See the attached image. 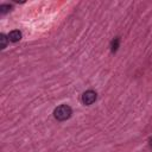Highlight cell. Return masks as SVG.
Wrapping results in <instances>:
<instances>
[{"label":"cell","instance_id":"cell-6","mask_svg":"<svg viewBox=\"0 0 152 152\" xmlns=\"http://www.w3.org/2000/svg\"><path fill=\"white\" fill-rule=\"evenodd\" d=\"M10 10H11V6H10V5H1V6H0V13H1V14L7 13Z\"/></svg>","mask_w":152,"mask_h":152},{"label":"cell","instance_id":"cell-3","mask_svg":"<svg viewBox=\"0 0 152 152\" xmlns=\"http://www.w3.org/2000/svg\"><path fill=\"white\" fill-rule=\"evenodd\" d=\"M8 40L10 42H12V43H17V42H19L20 39H21V32L19 31V30H13V31H11L10 33H8Z\"/></svg>","mask_w":152,"mask_h":152},{"label":"cell","instance_id":"cell-4","mask_svg":"<svg viewBox=\"0 0 152 152\" xmlns=\"http://www.w3.org/2000/svg\"><path fill=\"white\" fill-rule=\"evenodd\" d=\"M119 44H120V38H119V37H115V38L112 40V43H110V50H112V52H115V51L118 50Z\"/></svg>","mask_w":152,"mask_h":152},{"label":"cell","instance_id":"cell-1","mask_svg":"<svg viewBox=\"0 0 152 152\" xmlns=\"http://www.w3.org/2000/svg\"><path fill=\"white\" fill-rule=\"evenodd\" d=\"M72 114V109L70 106L68 104H61L58 106L55 110H53V116L56 120L58 121H64V120H68Z\"/></svg>","mask_w":152,"mask_h":152},{"label":"cell","instance_id":"cell-7","mask_svg":"<svg viewBox=\"0 0 152 152\" xmlns=\"http://www.w3.org/2000/svg\"><path fill=\"white\" fill-rule=\"evenodd\" d=\"M150 147H151V148H152V138H151V139H150Z\"/></svg>","mask_w":152,"mask_h":152},{"label":"cell","instance_id":"cell-2","mask_svg":"<svg viewBox=\"0 0 152 152\" xmlns=\"http://www.w3.org/2000/svg\"><path fill=\"white\" fill-rule=\"evenodd\" d=\"M96 97H97L96 91H94V90H87V91H84L82 94V102L84 104L89 106V104H91V103H94L96 101Z\"/></svg>","mask_w":152,"mask_h":152},{"label":"cell","instance_id":"cell-5","mask_svg":"<svg viewBox=\"0 0 152 152\" xmlns=\"http://www.w3.org/2000/svg\"><path fill=\"white\" fill-rule=\"evenodd\" d=\"M7 40H8V37H6L4 33L0 34V43H1V49H5L6 45H7Z\"/></svg>","mask_w":152,"mask_h":152}]
</instances>
